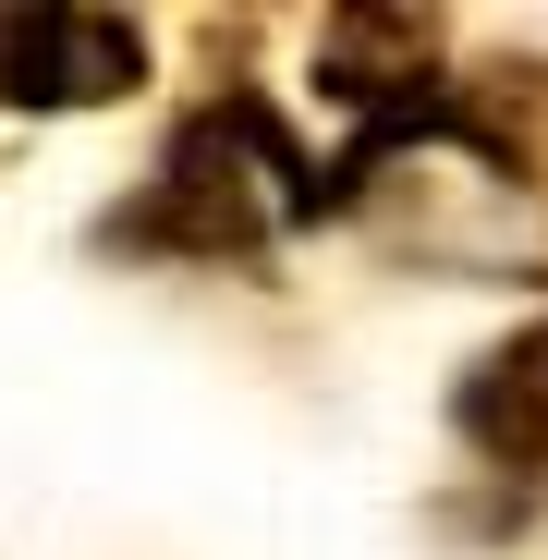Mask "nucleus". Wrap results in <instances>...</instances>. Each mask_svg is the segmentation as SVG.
I'll use <instances>...</instances> for the list:
<instances>
[{"mask_svg": "<svg viewBox=\"0 0 548 560\" xmlns=\"http://www.w3.org/2000/svg\"><path fill=\"white\" fill-rule=\"evenodd\" d=\"M147 73V37L123 13H0V110H98Z\"/></svg>", "mask_w": 548, "mask_h": 560, "instance_id": "1", "label": "nucleus"}]
</instances>
